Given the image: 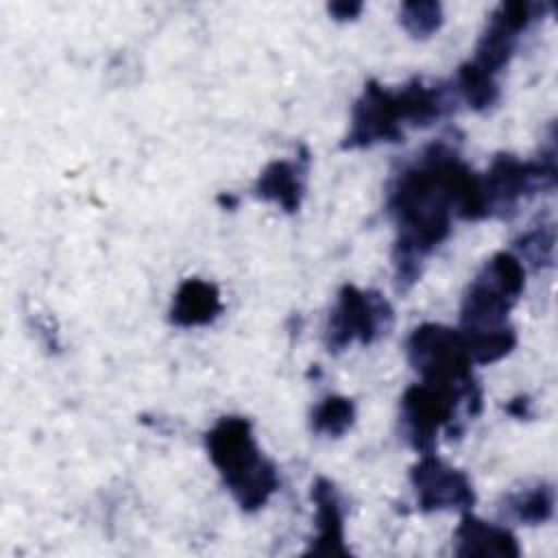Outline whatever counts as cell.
<instances>
[{
    "instance_id": "obj_11",
    "label": "cell",
    "mask_w": 558,
    "mask_h": 558,
    "mask_svg": "<svg viewBox=\"0 0 558 558\" xmlns=\"http://www.w3.org/2000/svg\"><path fill=\"white\" fill-rule=\"evenodd\" d=\"M310 172V150L299 148L296 159H272L259 172L253 194L262 201L277 203L286 214H296L305 196V183Z\"/></svg>"
},
{
    "instance_id": "obj_15",
    "label": "cell",
    "mask_w": 558,
    "mask_h": 558,
    "mask_svg": "<svg viewBox=\"0 0 558 558\" xmlns=\"http://www.w3.org/2000/svg\"><path fill=\"white\" fill-rule=\"evenodd\" d=\"M556 490L549 482H534L508 490L501 499V514L523 525H541L554 517Z\"/></svg>"
},
{
    "instance_id": "obj_3",
    "label": "cell",
    "mask_w": 558,
    "mask_h": 558,
    "mask_svg": "<svg viewBox=\"0 0 558 558\" xmlns=\"http://www.w3.org/2000/svg\"><path fill=\"white\" fill-rule=\"evenodd\" d=\"M525 266L510 251L490 255L464 290L460 327L473 364L504 360L517 347V331L508 314L523 294Z\"/></svg>"
},
{
    "instance_id": "obj_6",
    "label": "cell",
    "mask_w": 558,
    "mask_h": 558,
    "mask_svg": "<svg viewBox=\"0 0 558 558\" xmlns=\"http://www.w3.org/2000/svg\"><path fill=\"white\" fill-rule=\"evenodd\" d=\"M408 364L425 384L466 397H482L473 377V360L458 329L440 323H423L405 340Z\"/></svg>"
},
{
    "instance_id": "obj_22",
    "label": "cell",
    "mask_w": 558,
    "mask_h": 558,
    "mask_svg": "<svg viewBox=\"0 0 558 558\" xmlns=\"http://www.w3.org/2000/svg\"><path fill=\"white\" fill-rule=\"evenodd\" d=\"M216 203L222 207V209H229V211H233L235 207H238V196L235 194H231V192H220L218 196H216Z\"/></svg>"
},
{
    "instance_id": "obj_19",
    "label": "cell",
    "mask_w": 558,
    "mask_h": 558,
    "mask_svg": "<svg viewBox=\"0 0 558 558\" xmlns=\"http://www.w3.org/2000/svg\"><path fill=\"white\" fill-rule=\"evenodd\" d=\"M442 22V4L436 0H408L399 7V24L412 39L432 37Z\"/></svg>"
},
{
    "instance_id": "obj_20",
    "label": "cell",
    "mask_w": 558,
    "mask_h": 558,
    "mask_svg": "<svg viewBox=\"0 0 558 558\" xmlns=\"http://www.w3.org/2000/svg\"><path fill=\"white\" fill-rule=\"evenodd\" d=\"M362 9H364V4L357 0H338V2L327 4V13L336 22H351L362 13Z\"/></svg>"
},
{
    "instance_id": "obj_5",
    "label": "cell",
    "mask_w": 558,
    "mask_h": 558,
    "mask_svg": "<svg viewBox=\"0 0 558 558\" xmlns=\"http://www.w3.org/2000/svg\"><path fill=\"white\" fill-rule=\"evenodd\" d=\"M482 412V397H466L432 384H414L405 388L399 403V429L403 440L418 453L436 449L438 432L460 438L464 432L462 414L473 418Z\"/></svg>"
},
{
    "instance_id": "obj_14",
    "label": "cell",
    "mask_w": 558,
    "mask_h": 558,
    "mask_svg": "<svg viewBox=\"0 0 558 558\" xmlns=\"http://www.w3.org/2000/svg\"><path fill=\"white\" fill-rule=\"evenodd\" d=\"M222 314L220 290L216 283L190 277L183 279L172 296V305L168 312V320L174 327L192 329L207 327Z\"/></svg>"
},
{
    "instance_id": "obj_21",
    "label": "cell",
    "mask_w": 558,
    "mask_h": 558,
    "mask_svg": "<svg viewBox=\"0 0 558 558\" xmlns=\"http://www.w3.org/2000/svg\"><path fill=\"white\" fill-rule=\"evenodd\" d=\"M504 410H506L510 416L519 418V421H530V418L534 416V412H532V401H530L527 395H517V397H512L510 401H506Z\"/></svg>"
},
{
    "instance_id": "obj_16",
    "label": "cell",
    "mask_w": 558,
    "mask_h": 558,
    "mask_svg": "<svg viewBox=\"0 0 558 558\" xmlns=\"http://www.w3.org/2000/svg\"><path fill=\"white\" fill-rule=\"evenodd\" d=\"M451 85H453V92H456L458 100H464L473 111L493 109L499 102V96H501V87H499L497 78L482 72L471 61H464L458 68L456 78L451 81Z\"/></svg>"
},
{
    "instance_id": "obj_9",
    "label": "cell",
    "mask_w": 558,
    "mask_h": 558,
    "mask_svg": "<svg viewBox=\"0 0 558 558\" xmlns=\"http://www.w3.org/2000/svg\"><path fill=\"white\" fill-rule=\"evenodd\" d=\"M549 11L547 2L510 0L495 7L488 15L484 31L477 37L475 54L469 59L475 68L497 78V74L510 63L519 48L521 33L538 22Z\"/></svg>"
},
{
    "instance_id": "obj_7",
    "label": "cell",
    "mask_w": 558,
    "mask_h": 558,
    "mask_svg": "<svg viewBox=\"0 0 558 558\" xmlns=\"http://www.w3.org/2000/svg\"><path fill=\"white\" fill-rule=\"evenodd\" d=\"M558 181L554 135L538 159H519L512 153H497L484 174H480V196L484 218L508 220L517 214L521 201L554 190Z\"/></svg>"
},
{
    "instance_id": "obj_2",
    "label": "cell",
    "mask_w": 558,
    "mask_h": 558,
    "mask_svg": "<svg viewBox=\"0 0 558 558\" xmlns=\"http://www.w3.org/2000/svg\"><path fill=\"white\" fill-rule=\"evenodd\" d=\"M458 96L451 83H425L414 76L399 89L371 78L351 107V124L342 150H362L375 144L403 142L405 126L425 129L456 111Z\"/></svg>"
},
{
    "instance_id": "obj_13",
    "label": "cell",
    "mask_w": 558,
    "mask_h": 558,
    "mask_svg": "<svg viewBox=\"0 0 558 558\" xmlns=\"http://www.w3.org/2000/svg\"><path fill=\"white\" fill-rule=\"evenodd\" d=\"M453 541H456L453 554L458 558H473V556L519 558L521 556L519 541L508 527L484 521L475 517L471 510L462 512L460 523L453 532Z\"/></svg>"
},
{
    "instance_id": "obj_8",
    "label": "cell",
    "mask_w": 558,
    "mask_h": 558,
    "mask_svg": "<svg viewBox=\"0 0 558 558\" xmlns=\"http://www.w3.org/2000/svg\"><path fill=\"white\" fill-rule=\"evenodd\" d=\"M395 327V310L388 299L377 290H360L344 283L338 290V301L325 325V349L342 353L353 340L373 344L388 336Z\"/></svg>"
},
{
    "instance_id": "obj_10",
    "label": "cell",
    "mask_w": 558,
    "mask_h": 558,
    "mask_svg": "<svg viewBox=\"0 0 558 558\" xmlns=\"http://www.w3.org/2000/svg\"><path fill=\"white\" fill-rule=\"evenodd\" d=\"M410 482L416 493V506L425 514L440 510L464 512L475 506V490L469 475L449 466L434 451L421 453L418 462L410 466Z\"/></svg>"
},
{
    "instance_id": "obj_17",
    "label": "cell",
    "mask_w": 558,
    "mask_h": 558,
    "mask_svg": "<svg viewBox=\"0 0 558 558\" xmlns=\"http://www.w3.org/2000/svg\"><path fill=\"white\" fill-rule=\"evenodd\" d=\"M512 244L523 266L527 264L532 270L551 268L556 259V227L551 220H538L536 225L525 229Z\"/></svg>"
},
{
    "instance_id": "obj_4",
    "label": "cell",
    "mask_w": 558,
    "mask_h": 558,
    "mask_svg": "<svg viewBox=\"0 0 558 558\" xmlns=\"http://www.w3.org/2000/svg\"><path fill=\"white\" fill-rule=\"evenodd\" d=\"M205 449L240 510L257 512L279 490L277 464L257 447L246 416L218 418L205 434Z\"/></svg>"
},
{
    "instance_id": "obj_12",
    "label": "cell",
    "mask_w": 558,
    "mask_h": 558,
    "mask_svg": "<svg viewBox=\"0 0 558 558\" xmlns=\"http://www.w3.org/2000/svg\"><path fill=\"white\" fill-rule=\"evenodd\" d=\"M312 501L316 506V536L303 556H351L344 543V514L342 499L336 484L318 475L312 484Z\"/></svg>"
},
{
    "instance_id": "obj_18",
    "label": "cell",
    "mask_w": 558,
    "mask_h": 558,
    "mask_svg": "<svg viewBox=\"0 0 558 558\" xmlns=\"http://www.w3.org/2000/svg\"><path fill=\"white\" fill-rule=\"evenodd\" d=\"M353 423H355V403L344 395H327L314 405L310 414L312 432L327 438L344 436L353 427Z\"/></svg>"
},
{
    "instance_id": "obj_1",
    "label": "cell",
    "mask_w": 558,
    "mask_h": 558,
    "mask_svg": "<svg viewBox=\"0 0 558 558\" xmlns=\"http://www.w3.org/2000/svg\"><path fill=\"white\" fill-rule=\"evenodd\" d=\"M386 214L395 222V290L405 294L421 279L425 259L451 233V216L486 220L480 174L447 140L427 144L386 185Z\"/></svg>"
}]
</instances>
